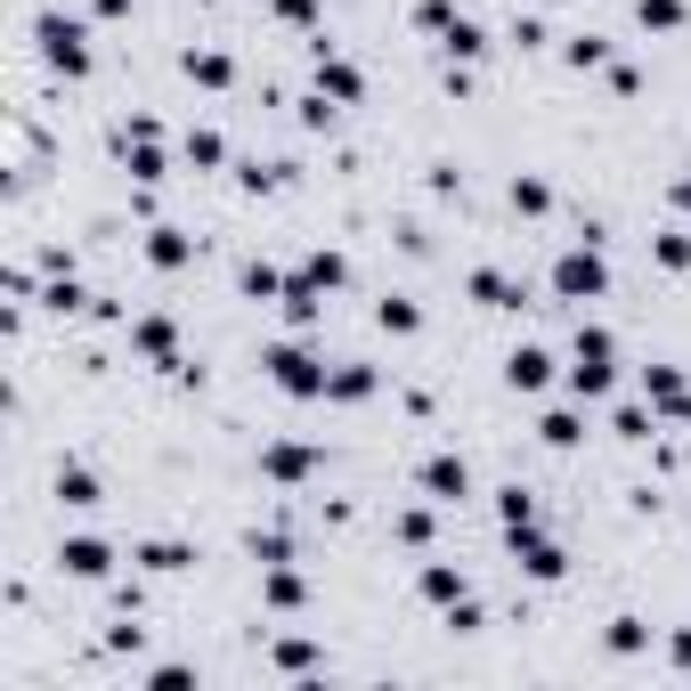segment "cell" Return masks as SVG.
I'll use <instances>...</instances> for the list:
<instances>
[{"label":"cell","mask_w":691,"mask_h":691,"mask_svg":"<svg viewBox=\"0 0 691 691\" xmlns=\"http://www.w3.org/2000/svg\"><path fill=\"white\" fill-rule=\"evenodd\" d=\"M415 480H424V496H431V505H464V496H472L464 456H424V472H415Z\"/></svg>","instance_id":"cell-5"},{"label":"cell","mask_w":691,"mask_h":691,"mask_svg":"<svg viewBox=\"0 0 691 691\" xmlns=\"http://www.w3.org/2000/svg\"><path fill=\"white\" fill-rule=\"evenodd\" d=\"M424 602H439V611H456V602H464V570L431 561V570H424Z\"/></svg>","instance_id":"cell-14"},{"label":"cell","mask_w":691,"mask_h":691,"mask_svg":"<svg viewBox=\"0 0 691 691\" xmlns=\"http://www.w3.org/2000/svg\"><path fill=\"white\" fill-rule=\"evenodd\" d=\"M187 81H204V90H228V57H220V50H187Z\"/></svg>","instance_id":"cell-20"},{"label":"cell","mask_w":691,"mask_h":691,"mask_svg":"<svg viewBox=\"0 0 691 691\" xmlns=\"http://www.w3.org/2000/svg\"><path fill=\"white\" fill-rule=\"evenodd\" d=\"M57 496H66V505H98V472L90 464H57Z\"/></svg>","instance_id":"cell-16"},{"label":"cell","mask_w":691,"mask_h":691,"mask_svg":"<svg viewBox=\"0 0 691 691\" xmlns=\"http://www.w3.org/2000/svg\"><path fill=\"white\" fill-rule=\"evenodd\" d=\"M611 383H618V350H611V333H602V326H578L570 391H578V399H611Z\"/></svg>","instance_id":"cell-1"},{"label":"cell","mask_w":691,"mask_h":691,"mask_svg":"<svg viewBox=\"0 0 691 691\" xmlns=\"http://www.w3.org/2000/svg\"><path fill=\"white\" fill-rule=\"evenodd\" d=\"M505 383H513V391H546V383H553V359H546V350H529V342H520L513 359H505Z\"/></svg>","instance_id":"cell-11"},{"label":"cell","mask_w":691,"mask_h":691,"mask_svg":"<svg viewBox=\"0 0 691 691\" xmlns=\"http://www.w3.org/2000/svg\"><path fill=\"white\" fill-rule=\"evenodd\" d=\"M220 155H228V146H220V131H187V163H196V172H212Z\"/></svg>","instance_id":"cell-26"},{"label":"cell","mask_w":691,"mask_h":691,"mask_svg":"<svg viewBox=\"0 0 691 691\" xmlns=\"http://www.w3.org/2000/svg\"><path fill=\"white\" fill-rule=\"evenodd\" d=\"M415 25H424V33H448L456 9H448V0H424V9H415Z\"/></svg>","instance_id":"cell-31"},{"label":"cell","mask_w":691,"mask_h":691,"mask_svg":"<svg viewBox=\"0 0 691 691\" xmlns=\"http://www.w3.org/2000/svg\"><path fill=\"white\" fill-rule=\"evenodd\" d=\"M131 342H139L155 366H179V333H172V318H139V326H131Z\"/></svg>","instance_id":"cell-10"},{"label":"cell","mask_w":691,"mask_h":691,"mask_svg":"<svg viewBox=\"0 0 691 691\" xmlns=\"http://www.w3.org/2000/svg\"><path fill=\"white\" fill-rule=\"evenodd\" d=\"M374 326H383V333H415V326H424V309H415V301H383V309H374Z\"/></svg>","instance_id":"cell-25"},{"label":"cell","mask_w":691,"mask_h":691,"mask_svg":"<svg viewBox=\"0 0 691 691\" xmlns=\"http://www.w3.org/2000/svg\"><path fill=\"white\" fill-rule=\"evenodd\" d=\"M374 391V366H333L326 374V399H366Z\"/></svg>","instance_id":"cell-18"},{"label":"cell","mask_w":691,"mask_h":691,"mask_svg":"<svg viewBox=\"0 0 691 691\" xmlns=\"http://www.w3.org/2000/svg\"><path fill=\"white\" fill-rule=\"evenodd\" d=\"M439 50H448V57H480V50H489V33H480L472 17H456V25L439 33Z\"/></svg>","instance_id":"cell-19"},{"label":"cell","mask_w":691,"mask_h":691,"mask_svg":"<svg viewBox=\"0 0 691 691\" xmlns=\"http://www.w3.org/2000/svg\"><path fill=\"white\" fill-rule=\"evenodd\" d=\"M472 293H480L489 309H520V285H513V277H496V268H472Z\"/></svg>","instance_id":"cell-17"},{"label":"cell","mask_w":691,"mask_h":691,"mask_svg":"<svg viewBox=\"0 0 691 691\" xmlns=\"http://www.w3.org/2000/svg\"><path fill=\"white\" fill-rule=\"evenodd\" d=\"M537 439H546V448H578V439H585V424H578L570 407H553V415H546V431H537Z\"/></svg>","instance_id":"cell-23"},{"label":"cell","mask_w":691,"mask_h":691,"mask_svg":"<svg viewBox=\"0 0 691 691\" xmlns=\"http://www.w3.org/2000/svg\"><path fill=\"white\" fill-rule=\"evenodd\" d=\"M546 204H553L546 179H513V212H546Z\"/></svg>","instance_id":"cell-27"},{"label":"cell","mask_w":691,"mask_h":691,"mask_svg":"<svg viewBox=\"0 0 691 691\" xmlns=\"http://www.w3.org/2000/svg\"><path fill=\"white\" fill-rule=\"evenodd\" d=\"M618 439H651V415H643V407H618Z\"/></svg>","instance_id":"cell-32"},{"label":"cell","mask_w":691,"mask_h":691,"mask_svg":"<svg viewBox=\"0 0 691 691\" xmlns=\"http://www.w3.org/2000/svg\"><path fill=\"white\" fill-rule=\"evenodd\" d=\"M146 261L155 268H187V237L179 228H146Z\"/></svg>","instance_id":"cell-15"},{"label":"cell","mask_w":691,"mask_h":691,"mask_svg":"<svg viewBox=\"0 0 691 691\" xmlns=\"http://www.w3.org/2000/svg\"><path fill=\"white\" fill-rule=\"evenodd\" d=\"M268 602H277V611H301V578H293L285 561H268Z\"/></svg>","instance_id":"cell-24"},{"label":"cell","mask_w":691,"mask_h":691,"mask_svg":"<svg viewBox=\"0 0 691 691\" xmlns=\"http://www.w3.org/2000/svg\"><path fill=\"white\" fill-rule=\"evenodd\" d=\"M261 366H268V383H277L285 399H326V359H318V350H301V342H268Z\"/></svg>","instance_id":"cell-2"},{"label":"cell","mask_w":691,"mask_h":691,"mask_svg":"<svg viewBox=\"0 0 691 691\" xmlns=\"http://www.w3.org/2000/svg\"><path fill=\"white\" fill-rule=\"evenodd\" d=\"M359 66H342V57H318V98H333V107H359Z\"/></svg>","instance_id":"cell-9"},{"label":"cell","mask_w":691,"mask_h":691,"mask_svg":"<svg viewBox=\"0 0 691 691\" xmlns=\"http://www.w3.org/2000/svg\"><path fill=\"white\" fill-rule=\"evenodd\" d=\"M131 561H139V570H155V578H172V570H187V546H179V537H146Z\"/></svg>","instance_id":"cell-13"},{"label":"cell","mask_w":691,"mask_h":691,"mask_svg":"<svg viewBox=\"0 0 691 691\" xmlns=\"http://www.w3.org/2000/svg\"><path fill=\"white\" fill-rule=\"evenodd\" d=\"M496 513H505V537L537 529V496H520V489H505V496H496Z\"/></svg>","instance_id":"cell-21"},{"label":"cell","mask_w":691,"mask_h":691,"mask_svg":"<svg viewBox=\"0 0 691 691\" xmlns=\"http://www.w3.org/2000/svg\"><path fill=\"white\" fill-rule=\"evenodd\" d=\"M635 17H643V33H676L683 25V0H635Z\"/></svg>","instance_id":"cell-22"},{"label":"cell","mask_w":691,"mask_h":691,"mask_svg":"<svg viewBox=\"0 0 691 691\" xmlns=\"http://www.w3.org/2000/svg\"><path fill=\"white\" fill-rule=\"evenodd\" d=\"M513 553H520V570H529V578H561V570H570V561H561V546H553V537H537V529H520Z\"/></svg>","instance_id":"cell-8"},{"label":"cell","mask_w":691,"mask_h":691,"mask_svg":"<svg viewBox=\"0 0 691 691\" xmlns=\"http://www.w3.org/2000/svg\"><path fill=\"white\" fill-rule=\"evenodd\" d=\"M33 41H41V57H50V66L57 74H90V33H81L74 25V17H41V25H33Z\"/></svg>","instance_id":"cell-4"},{"label":"cell","mask_w":691,"mask_h":691,"mask_svg":"<svg viewBox=\"0 0 691 691\" xmlns=\"http://www.w3.org/2000/svg\"><path fill=\"white\" fill-rule=\"evenodd\" d=\"M643 391H651V407H667V415L691 407V383H683L676 366H643Z\"/></svg>","instance_id":"cell-12"},{"label":"cell","mask_w":691,"mask_h":691,"mask_svg":"<svg viewBox=\"0 0 691 691\" xmlns=\"http://www.w3.org/2000/svg\"><path fill=\"white\" fill-rule=\"evenodd\" d=\"M57 570L81 578V585H98L114 570V546H107V537H66V546H57Z\"/></svg>","instance_id":"cell-6"},{"label":"cell","mask_w":691,"mask_h":691,"mask_svg":"<svg viewBox=\"0 0 691 691\" xmlns=\"http://www.w3.org/2000/svg\"><path fill=\"white\" fill-rule=\"evenodd\" d=\"M244 293H285V277L268 261H244Z\"/></svg>","instance_id":"cell-30"},{"label":"cell","mask_w":691,"mask_h":691,"mask_svg":"<svg viewBox=\"0 0 691 691\" xmlns=\"http://www.w3.org/2000/svg\"><path fill=\"white\" fill-rule=\"evenodd\" d=\"M318 464H326V456H318V448H301V439H277V448L261 456V472H268V480H309Z\"/></svg>","instance_id":"cell-7"},{"label":"cell","mask_w":691,"mask_h":691,"mask_svg":"<svg viewBox=\"0 0 691 691\" xmlns=\"http://www.w3.org/2000/svg\"><path fill=\"white\" fill-rule=\"evenodd\" d=\"M676 667H691V626H683V635H676Z\"/></svg>","instance_id":"cell-34"},{"label":"cell","mask_w":691,"mask_h":691,"mask_svg":"<svg viewBox=\"0 0 691 691\" xmlns=\"http://www.w3.org/2000/svg\"><path fill=\"white\" fill-rule=\"evenodd\" d=\"M277 667H285V676H309V667H318V651H309V643H277Z\"/></svg>","instance_id":"cell-28"},{"label":"cell","mask_w":691,"mask_h":691,"mask_svg":"<svg viewBox=\"0 0 691 691\" xmlns=\"http://www.w3.org/2000/svg\"><path fill=\"white\" fill-rule=\"evenodd\" d=\"M659 261L667 268H691V237H683V228H667V237H659Z\"/></svg>","instance_id":"cell-29"},{"label":"cell","mask_w":691,"mask_h":691,"mask_svg":"<svg viewBox=\"0 0 691 691\" xmlns=\"http://www.w3.org/2000/svg\"><path fill=\"white\" fill-rule=\"evenodd\" d=\"M277 17H285V25H309V17H318V0H277Z\"/></svg>","instance_id":"cell-33"},{"label":"cell","mask_w":691,"mask_h":691,"mask_svg":"<svg viewBox=\"0 0 691 691\" xmlns=\"http://www.w3.org/2000/svg\"><path fill=\"white\" fill-rule=\"evenodd\" d=\"M602 285H611V261H602V244H594V237L570 244V253L553 261V293H561V301H594Z\"/></svg>","instance_id":"cell-3"}]
</instances>
